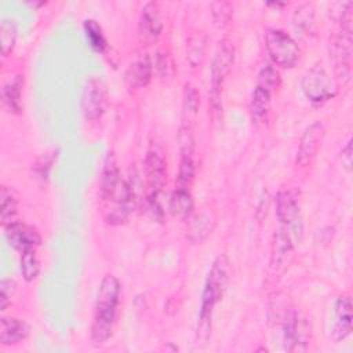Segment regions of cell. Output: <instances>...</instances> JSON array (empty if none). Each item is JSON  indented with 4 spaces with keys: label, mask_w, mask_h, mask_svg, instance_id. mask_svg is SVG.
Segmentation results:
<instances>
[{
    "label": "cell",
    "mask_w": 353,
    "mask_h": 353,
    "mask_svg": "<svg viewBox=\"0 0 353 353\" xmlns=\"http://www.w3.org/2000/svg\"><path fill=\"white\" fill-rule=\"evenodd\" d=\"M120 292V281L113 274H106L99 284L94 306L91 341L95 345L105 343L113 334Z\"/></svg>",
    "instance_id": "1"
},
{
    "label": "cell",
    "mask_w": 353,
    "mask_h": 353,
    "mask_svg": "<svg viewBox=\"0 0 353 353\" xmlns=\"http://www.w3.org/2000/svg\"><path fill=\"white\" fill-rule=\"evenodd\" d=\"M229 259L226 255H219L212 262V266L208 272L204 290L201 294V305L199 313L197 324V338L207 341L211 332V319L215 305L222 299L228 284H229Z\"/></svg>",
    "instance_id": "2"
},
{
    "label": "cell",
    "mask_w": 353,
    "mask_h": 353,
    "mask_svg": "<svg viewBox=\"0 0 353 353\" xmlns=\"http://www.w3.org/2000/svg\"><path fill=\"white\" fill-rule=\"evenodd\" d=\"M265 46L272 62L280 68L291 69L301 58L299 46L284 30L269 29L265 34Z\"/></svg>",
    "instance_id": "3"
},
{
    "label": "cell",
    "mask_w": 353,
    "mask_h": 353,
    "mask_svg": "<svg viewBox=\"0 0 353 353\" xmlns=\"http://www.w3.org/2000/svg\"><path fill=\"white\" fill-rule=\"evenodd\" d=\"M234 59V48L230 40H222L215 51L211 63V83H210V101L214 109L221 108L222 85L226 76L230 73Z\"/></svg>",
    "instance_id": "4"
},
{
    "label": "cell",
    "mask_w": 353,
    "mask_h": 353,
    "mask_svg": "<svg viewBox=\"0 0 353 353\" xmlns=\"http://www.w3.org/2000/svg\"><path fill=\"white\" fill-rule=\"evenodd\" d=\"M302 91L313 103H323L336 95V84L323 66L310 68L302 77Z\"/></svg>",
    "instance_id": "5"
},
{
    "label": "cell",
    "mask_w": 353,
    "mask_h": 353,
    "mask_svg": "<svg viewBox=\"0 0 353 353\" xmlns=\"http://www.w3.org/2000/svg\"><path fill=\"white\" fill-rule=\"evenodd\" d=\"M294 258V244L290 232L284 228H279L272 240L269 274L273 280L281 277L290 268Z\"/></svg>",
    "instance_id": "6"
},
{
    "label": "cell",
    "mask_w": 353,
    "mask_h": 353,
    "mask_svg": "<svg viewBox=\"0 0 353 353\" xmlns=\"http://www.w3.org/2000/svg\"><path fill=\"white\" fill-rule=\"evenodd\" d=\"M284 347L288 352H303L310 341V324L307 319L298 312L291 309L284 319Z\"/></svg>",
    "instance_id": "7"
},
{
    "label": "cell",
    "mask_w": 353,
    "mask_h": 353,
    "mask_svg": "<svg viewBox=\"0 0 353 353\" xmlns=\"http://www.w3.org/2000/svg\"><path fill=\"white\" fill-rule=\"evenodd\" d=\"M276 216L281 225V228L287 229L292 237V234L296 239H301L302 236V216L299 204L295 199V196L288 192L283 190L277 194L276 199Z\"/></svg>",
    "instance_id": "8"
},
{
    "label": "cell",
    "mask_w": 353,
    "mask_h": 353,
    "mask_svg": "<svg viewBox=\"0 0 353 353\" xmlns=\"http://www.w3.org/2000/svg\"><path fill=\"white\" fill-rule=\"evenodd\" d=\"M331 57L336 77L342 83H347L350 80L352 29L339 28L338 34L331 41Z\"/></svg>",
    "instance_id": "9"
},
{
    "label": "cell",
    "mask_w": 353,
    "mask_h": 353,
    "mask_svg": "<svg viewBox=\"0 0 353 353\" xmlns=\"http://www.w3.org/2000/svg\"><path fill=\"white\" fill-rule=\"evenodd\" d=\"M106 109V87L99 77L87 80L81 95V112L90 121L102 117Z\"/></svg>",
    "instance_id": "10"
},
{
    "label": "cell",
    "mask_w": 353,
    "mask_h": 353,
    "mask_svg": "<svg viewBox=\"0 0 353 353\" xmlns=\"http://www.w3.org/2000/svg\"><path fill=\"white\" fill-rule=\"evenodd\" d=\"M324 138V127L320 121H313L303 131L298 150H296V164L299 167H307L314 160L321 142Z\"/></svg>",
    "instance_id": "11"
},
{
    "label": "cell",
    "mask_w": 353,
    "mask_h": 353,
    "mask_svg": "<svg viewBox=\"0 0 353 353\" xmlns=\"http://www.w3.org/2000/svg\"><path fill=\"white\" fill-rule=\"evenodd\" d=\"M4 236L8 244L21 252L36 248L41 243V236L37 229L23 222H10L4 225Z\"/></svg>",
    "instance_id": "12"
},
{
    "label": "cell",
    "mask_w": 353,
    "mask_h": 353,
    "mask_svg": "<svg viewBox=\"0 0 353 353\" xmlns=\"http://www.w3.org/2000/svg\"><path fill=\"white\" fill-rule=\"evenodd\" d=\"M143 168L152 192H161L167 179V161L163 153L156 148H150L146 153Z\"/></svg>",
    "instance_id": "13"
},
{
    "label": "cell",
    "mask_w": 353,
    "mask_h": 353,
    "mask_svg": "<svg viewBox=\"0 0 353 353\" xmlns=\"http://www.w3.org/2000/svg\"><path fill=\"white\" fill-rule=\"evenodd\" d=\"M124 181L120 176L117 161L113 153H109L103 163L101 179V196L103 200H116Z\"/></svg>",
    "instance_id": "14"
},
{
    "label": "cell",
    "mask_w": 353,
    "mask_h": 353,
    "mask_svg": "<svg viewBox=\"0 0 353 353\" xmlns=\"http://www.w3.org/2000/svg\"><path fill=\"white\" fill-rule=\"evenodd\" d=\"M352 331V302L347 295H342L335 303V321L332 327V339L343 341Z\"/></svg>",
    "instance_id": "15"
},
{
    "label": "cell",
    "mask_w": 353,
    "mask_h": 353,
    "mask_svg": "<svg viewBox=\"0 0 353 353\" xmlns=\"http://www.w3.org/2000/svg\"><path fill=\"white\" fill-rule=\"evenodd\" d=\"M163 29V22L159 14V7L156 3H148L142 8L139 18V36L145 41L156 40Z\"/></svg>",
    "instance_id": "16"
},
{
    "label": "cell",
    "mask_w": 353,
    "mask_h": 353,
    "mask_svg": "<svg viewBox=\"0 0 353 353\" xmlns=\"http://www.w3.org/2000/svg\"><path fill=\"white\" fill-rule=\"evenodd\" d=\"M30 334V327L21 319L3 317L0 321V343L4 346L17 345L26 339Z\"/></svg>",
    "instance_id": "17"
},
{
    "label": "cell",
    "mask_w": 353,
    "mask_h": 353,
    "mask_svg": "<svg viewBox=\"0 0 353 353\" xmlns=\"http://www.w3.org/2000/svg\"><path fill=\"white\" fill-rule=\"evenodd\" d=\"M152 79V61L148 54L138 57L127 69L125 80L130 87H145Z\"/></svg>",
    "instance_id": "18"
},
{
    "label": "cell",
    "mask_w": 353,
    "mask_h": 353,
    "mask_svg": "<svg viewBox=\"0 0 353 353\" xmlns=\"http://www.w3.org/2000/svg\"><path fill=\"white\" fill-rule=\"evenodd\" d=\"M270 103H272L270 91L261 85H256L250 102V114H251L252 123L259 124L266 120L270 110Z\"/></svg>",
    "instance_id": "19"
},
{
    "label": "cell",
    "mask_w": 353,
    "mask_h": 353,
    "mask_svg": "<svg viewBox=\"0 0 353 353\" xmlns=\"http://www.w3.org/2000/svg\"><path fill=\"white\" fill-rule=\"evenodd\" d=\"M22 91H23V76L18 74L12 80L7 81L1 88L3 105L14 113H18L22 108Z\"/></svg>",
    "instance_id": "20"
},
{
    "label": "cell",
    "mask_w": 353,
    "mask_h": 353,
    "mask_svg": "<svg viewBox=\"0 0 353 353\" xmlns=\"http://www.w3.org/2000/svg\"><path fill=\"white\" fill-rule=\"evenodd\" d=\"M194 208V201L188 188H176L170 199V212L179 219L190 218Z\"/></svg>",
    "instance_id": "21"
},
{
    "label": "cell",
    "mask_w": 353,
    "mask_h": 353,
    "mask_svg": "<svg viewBox=\"0 0 353 353\" xmlns=\"http://www.w3.org/2000/svg\"><path fill=\"white\" fill-rule=\"evenodd\" d=\"M214 225H215V221L210 214H205V212L199 214L189 223L186 230V239L192 244H200L211 234Z\"/></svg>",
    "instance_id": "22"
},
{
    "label": "cell",
    "mask_w": 353,
    "mask_h": 353,
    "mask_svg": "<svg viewBox=\"0 0 353 353\" xmlns=\"http://www.w3.org/2000/svg\"><path fill=\"white\" fill-rule=\"evenodd\" d=\"M205 54V37L203 34H193L186 41V59L192 68H199Z\"/></svg>",
    "instance_id": "23"
},
{
    "label": "cell",
    "mask_w": 353,
    "mask_h": 353,
    "mask_svg": "<svg viewBox=\"0 0 353 353\" xmlns=\"http://www.w3.org/2000/svg\"><path fill=\"white\" fill-rule=\"evenodd\" d=\"M0 219L3 225L14 222L12 219L18 212V201L7 186H1L0 190Z\"/></svg>",
    "instance_id": "24"
},
{
    "label": "cell",
    "mask_w": 353,
    "mask_h": 353,
    "mask_svg": "<svg viewBox=\"0 0 353 353\" xmlns=\"http://www.w3.org/2000/svg\"><path fill=\"white\" fill-rule=\"evenodd\" d=\"M83 26H84L85 37H87L91 48L97 52H103L108 47V41H106L102 28L98 25V22L94 19H85Z\"/></svg>",
    "instance_id": "25"
},
{
    "label": "cell",
    "mask_w": 353,
    "mask_h": 353,
    "mask_svg": "<svg viewBox=\"0 0 353 353\" xmlns=\"http://www.w3.org/2000/svg\"><path fill=\"white\" fill-rule=\"evenodd\" d=\"M19 269L26 281H33L40 270L39 258L36 255V248H29L21 252Z\"/></svg>",
    "instance_id": "26"
},
{
    "label": "cell",
    "mask_w": 353,
    "mask_h": 353,
    "mask_svg": "<svg viewBox=\"0 0 353 353\" xmlns=\"http://www.w3.org/2000/svg\"><path fill=\"white\" fill-rule=\"evenodd\" d=\"M17 41V23L12 19H3L0 23V44H1V54L8 57Z\"/></svg>",
    "instance_id": "27"
},
{
    "label": "cell",
    "mask_w": 353,
    "mask_h": 353,
    "mask_svg": "<svg viewBox=\"0 0 353 353\" xmlns=\"http://www.w3.org/2000/svg\"><path fill=\"white\" fill-rule=\"evenodd\" d=\"M258 85H261L269 91H272L273 88H277L280 85V74L273 65L266 63L262 66V69L259 70V74H258Z\"/></svg>",
    "instance_id": "28"
},
{
    "label": "cell",
    "mask_w": 353,
    "mask_h": 353,
    "mask_svg": "<svg viewBox=\"0 0 353 353\" xmlns=\"http://www.w3.org/2000/svg\"><path fill=\"white\" fill-rule=\"evenodd\" d=\"M294 23H295L296 29H299L305 33H307V32L310 33L312 28L314 25L312 7L305 4V6H301L299 8H296L295 14H294Z\"/></svg>",
    "instance_id": "29"
},
{
    "label": "cell",
    "mask_w": 353,
    "mask_h": 353,
    "mask_svg": "<svg viewBox=\"0 0 353 353\" xmlns=\"http://www.w3.org/2000/svg\"><path fill=\"white\" fill-rule=\"evenodd\" d=\"M212 18L216 26L223 28L225 25L229 23L230 18H232V4L230 3H225V1H218V3H212Z\"/></svg>",
    "instance_id": "30"
},
{
    "label": "cell",
    "mask_w": 353,
    "mask_h": 353,
    "mask_svg": "<svg viewBox=\"0 0 353 353\" xmlns=\"http://www.w3.org/2000/svg\"><path fill=\"white\" fill-rule=\"evenodd\" d=\"M183 98H185V108L190 113H197L199 106H200V94L197 88L189 83L185 84L183 90Z\"/></svg>",
    "instance_id": "31"
},
{
    "label": "cell",
    "mask_w": 353,
    "mask_h": 353,
    "mask_svg": "<svg viewBox=\"0 0 353 353\" xmlns=\"http://www.w3.org/2000/svg\"><path fill=\"white\" fill-rule=\"evenodd\" d=\"M1 296H0V309L6 310V307L8 306V302L11 299V296L15 294L17 291V284L14 280L11 279H4L1 280Z\"/></svg>",
    "instance_id": "32"
},
{
    "label": "cell",
    "mask_w": 353,
    "mask_h": 353,
    "mask_svg": "<svg viewBox=\"0 0 353 353\" xmlns=\"http://www.w3.org/2000/svg\"><path fill=\"white\" fill-rule=\"evenodd\" d=\"M154 65H156V69H157V72L161 77H168L174 70V65H172L171 58L164 52L157 54Z\"/></svg>",
    "instance_id": "33"
},
{
    "label": "cell",
    "mask_w": 353,
    "mask_h": 353,
    "mask_svg": "<svg viewBox=\"0 0 353 353\" xmlns=\"http://www.w3.org/2000/svg\"><path fill=\"white\" fill-rule=\"evenodd\" d=\"M341 163H342V167L350 172L352 171V165H353V157H352V139H347L346 145L342 148L341 150Z\"/></svg>",
    "instance_id": "34"
}]
</instances>
